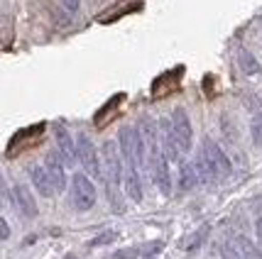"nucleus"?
I'll return each mask as SVG.
<instances>
[{
  "mask_svg": "<svg viewBox=\"0 0 262 259\" xmlns=\"http://www.w3.org/2000/svg\"><path fill=\"white\" fill-rule=\"evenodd\" d=\"M118 149H120V157L125 161V167H135L137 171L147 169V147H145V139H142L137 127L125 125L118 132Z\"/></svg>",
  "mask_w": 262,
  "mask_h": 259,
  "instance_id": "1",
  "label": "nucleus"
},
{
  "mask_svg": "<svg viewBox=\"0 0 262 259\" xmlns=\"http://www.w3.org/2000/svg\"><path fill=\"white\" fill-rule=\"evenodd\" d=\"M199 154L204 157V161H206V167H208V174H211L213 183H218V181H223V179H228V176H230L233 164H230L228 154L223 152V147L218 145L216 139L206 137L204 147H201V152H199Z\"/></svg>",
  "mask_w": 262,
  "mask_h": 259,
  "instance_id": "2",
  "label": "nucleus"
},
{
  "mask_svg": "<svg viewBox=\"0 0 262 259\" xmlns=\"http://www.w3.org/2000/svg\"><path fill=\"white\" fill-rule=\"evenodd\" d=\"M71 205L79 210V213H89L96 201H98V191H96V183L91 181V176H86L83 171H76L71 176Z\"/></svg>",
  "mask_w": 262,
  "mask_h": 259,
  "instance_id": "3",
  "label": "nucleus"
},
{
  "mask_svg": "<svg viewBox=\"0 0 262 259\" xmlns=\"http://www.w3.org/2000/svg\"><path fill=\"white\" fill-rule=\"evenodd\" d=\"M74 142H76V161L83 167V174H86V176H93V179H103L101 152L96 149L93 139L89 135L79 132Z\"/></svg>",
  "mask_w": 262,
  "mask_h": 259,
  "instance_id": "4",
  "label": "nucleus"
},
{
  "mask_svg": "<svg viewBox=\"0 0 262 259\" xmlns=\"http://www.w3.org/2000/svg\"><path fill=\"white\" fill-rule=\"evenodd\" d=\"M169 123H171V130H174V137H177L182 157L189 154L191 147H194V127H191V120H189V113L184 108H174L169 113Z\"/></svg>",
  "mask_w": 262,
  "mask_h": 259,
  "instance_id": "5",
  "label": "nucleus"
},
{
  "mask_svg": "<svg viewBox=\"0 0 262 259\" xmlns=\"http://www.w3.org/2000/svg\"><path fill=\"white\" fill-rule=\"evenodd\" d=\"M147 171L155 186L160 189V193L164 198L171 196V171H169V161L164 159L162 152H155V154H147Z\"/></svg>",
  "mask_w": 262,
  "mask_h": 259,
  "instance_id": "6",
  "label": "nucleus"
},
{
  "mask_svg": "<svg viewBox=\"0 0 262 259\" xmlns=\"http://www.w3.org/2000/svg\"><path fill=\"white\" fill-rule=\"evenodd\" d=\"M157 130H160V149L167 161H182V152H179V145H177V137H174V130H171L169 117H160L157 120Z\"/></svg>",
  "mask_w": 262,
  "mask_h": 259,
  "instance_id": "7",
  "label": "nucleus"
},
{
  "mask_svg": "<svg viewBox=\"0 0 262 259\" xmlns=\"http://www.w3.org/2000/svg\"><path fill=\"white\" fill-rule=\"evenodd\" d=\"M45 169L47 174H49V181H52V186H54V193H61L64 189H67V164L61 161V157H59L57 152H49L45 157Z\"/></svg>",
  "mask_w": 262,
  "mask_h": 259,
  "instance_id": "8",
  "label": "nucleus"
},
{
  "mask_svg": "<svg viewBox=\"0 0 262 259\" xmlns=\"http://www.w3.org/2000/svg\"><path fill=\"white\" fill-rule=\"evenodd\" d=\"M54 139H57V154L61 157V161L71 167L76 161V142L64 125H54Z\"/></svg>",
  "mask_w": 262,
  "mask_h": 259,
  "instance_id": "9",
  "label": "nucleus"
},
{
  "mask_svg": "<svg viewBox=\"0 0 262 259\" xmlns=\"http://www.w3.org/2000/svg\"><path fill=\"white\" fill-rule=\"evenodd\" d=\"M12 201H15V205H17V210L25 215V218H37V213H39V208H37V201H34L32 191H30V186H25V183H15L12 186Z\"/></svg>",
  "mask_w": 262,
  "mask_h": 259,
  "instance_id": "10",
  "label": "nucleus"
},
{
  "mask_svg": "<svg viewBox=\"0 0 262 259\" xmlns=\"http://www.w3.org/2000/svg\"><path fill=\"white\" fill-rule=\"evenodd\" d=\"M123 189H125L127 198H130L133 203H142V198H145L142 174H140L135 167H125V174H123Z\"/></svg>",
  "mask_w": 262,
  "mask_h": 259,
  "instance_id": "11",
  "label": "nucleus"
},
{
  "mask_svg": "<svg viewBox=\"0 0 262 259\" xmlns=\"http://www.w3.org/2000/svg\"><path fill=\"white\" fill-rule=\"evenodd\" d=\"M27 174H30V181H32V186L37 189L39 196H45V198H52V196H54V186H52V181H49V174H47L45 164H32V167L27 169Z\"/></svg>",
  "mask_w": 262,
  "mask_h": 259,
  "instance_id": "12",
  "label": "nucleus"
},
{
  "mask_svg": "<svg viewBox=\"0 0 262 259\" xmlns=\"http://www.w3.org/2000/svg\"><path fill=\"white\" fill-rule=\"evenodd\" d=\"M196 186H199V176H196L194 167H191V161H179V174H177V189L179 193H189L194 191Z\"/></svg>",
  "mask_w": 262,
  "mask_h": 259,
  "instance_id": "13",
  "label": "nucleus"
},
{
  "mask_svg": "<svg viewBox=\"0 0 262 259\" xmlns=\"http://www.w3.org/2000/svg\"><path fill=\"white\" fill-rule=\"evenodd\" d=\"M228 242L233 245V247H235V252H238L243 259H262L260 245H255L250 237H245V235H233Z\"/></svg>",
  "mask_w": 262,
  "mask_h": 259,
  "instance_id": "14",
  "label": "nucleus"
},
{
  "mask_svg": "<svg viewBox=\"0 0 262 259\" xmlns=\"http://www.w3.org/2000/svg\"><path fill=\"white\" fill-rule=\"evenodd\" d=\"M238 66L245 76H255V74H260V68H262L260 61H257V57H255L252 52H248L245 46H240L238 49Z\"/></svg>",
  "mask_w": 262,
  "mask_h": 259,
  "instance_id": "15",
  "label": "nucleus"
},
{
  "mask_svg": "<svg viewBox=\"0 0 262 259\" xmlns=\"http://www.w3.org/2000/svg\"><path fill=\"white\" fill-rule=\"evenodd\" d=\"M184 74V68H171L169 74H164V76H160V79L155 81V90L160 88H177V81H179V76Z\"/></svg>",
  "mask_w": 262,
  "mask_h": 259,
  "instance_id": "16",
  "label": "nucleus"
},
{
  "mask_svg": "<svg viewBox=\"0 0 262 259\" xmlns=\"http://www.w3.org/2000/svg\"><path fill=\"white\" fill-rule=\"evenodd\" d=\"M120 101H123V96H115V98H111V101H108V105H105V108H103L101 113L96 115V125H103V120H105V115H113V113H115V105H118Z\"/></svg>",
  "mask_w": 262,
  "mask_h": 259,
  "instance_id": "17",
  "label": "nucleus"
},
{
  "mask_svg": "<svg viewBox=\"0 0 262 259\" xmlns=\"http://www.w3.org/2000/svg\"><path fill=\"white\" fill-rule=\"evenodd\" d=\"M162 247H164V242H149V245H145V247H140V259H149L155 257V254H160Z\"/></svg>",
  "mask_w": 262,
  "mask_h": 259,
  "instance_id": "18",
  "label": "nucleus"
},
{
  "mask_svg": "<svg viewBox=\"0 0 262 259\" xmlns=\"http://www.w3.org/2000/svg\"><path fill=\"white\" fill-rule=\"evenodd\" d=\"M115 237H118V232H115V230H108V232H103V235L93 237L91 242H89V247H101V245H111Z\"/></svg>",
  "mask_w": 262,
  "mask_h": 259,
  "instance_id": "19",
  "label": "nucleus"
},
{
  "mask_svg": "<svg viewBox=\"0 0 262 259\" xmlns=\"http://www.w3.org/2000/svg\"><path fill=\"white\" fill-rule=\"evenodd\" d=\"M111 259H140V247H125L111 254Z\"/></svg>",
  "mask_w": 262,
  "mask_h": 259,
  "instance_id": "20",
  "label": "nucleus"
},
{
  "mask_svg": "<svg viewBox=\"0 0 262 259\" xmlns=\"http://www.w3.org/2000/svg\"><path fill=\"white\" fill-rule=\"evenodd\" d=\"M250 132H252V142L257 147H262V117H255V120H252Z\"/></svg>",
  "mask_w": 262,
  "mask_h": 259,
  "instance_id": "21",
  "label": "nucleus"
},
{
  "mask_svg": "<svg viewBox=\"0 0 262 259\" xmlns=\"http://www.w3.org/2000/svg\"><path fill=\"white\" fill-rule=\"evenodd\" d=\"M218 252H221V259H243L238 252H235V247L230 245L228 240H226V242H223V245L218 247Z\"/></svg>",
  "mask_w": 262,
  "mask_h": 259,
  "instance_id": "22",
  "label": "nucleus"
},
{
  "mask_svg": "<svg viewBox=\"0 0 262 259\" xmlns=\"http://www.w3.org/2000/svg\"><path fill=\"white\" fill-rule=\"evenodd\" d=\"M61 5H64V10H67L69 15H74V12H79L81 0H61Z\"/></svg>",
  "mask_w": 262,
  "mask_h": 259,
  "instance_id": "23",
  "label": "nucleus"
},
{
  "mask_svg": "<svg viewBox=\"0 0 262 259\" xmlns=\"http://www.w3.org/2000/svg\"><path fill=\"white\" fill-rule=\"evenodd\" d=\"M10 237V225H8V220L0 215V240H8Z\"/></svg>",
  "mask_w": 262,
  "mask_h": 259,
  "instance_id": "24",
  "label": "nucleus"
},
{
  "mask_svg": "<svg viewBox=\"0 0 262 259\" xmlns=\"http://www.w3.org/2000/svg\"><path fill=\"white\" fill-rule=\"evenodd\" d=\"M255 235H257V242H260V249H262V215L255 220Z\"/></svg>",
  "mask_w": 262,
  "mask_h": 259,
  "instance_id": "25",
  "label": "nucleus"
},
{
  "mask_svg": "<svg viewBox=\"0 0 262 259\" xmlns=\"http://www.w3.org/2000/svg\"><path fill=\"white\" fill-rule=\"evenodd\" d=\"M64 259H76V257H74V254H67V257H64Z\"/></svg>",
  "mask_w": 262,
  "mask_h": 259,
  "instance_id": "26",
  "label": "nucleus"
}]
</instances>
